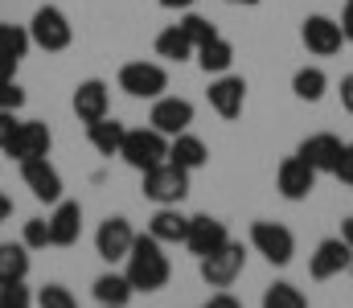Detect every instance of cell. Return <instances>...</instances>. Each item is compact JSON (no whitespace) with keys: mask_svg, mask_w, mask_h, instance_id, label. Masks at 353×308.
<instances>
[{"mask_svg":"<svg viewBox=\"0 0 353 308\" xmlns=\"http://www.w3.org/2000/svg\"><path fill=\"white\" fill-rule=\"evenodd\" d=\"M115 83L132 99H161L169 91V70L161 62H123Z\"/></svg>","mask_w":353,"mask_h":308,"instance_id":"cell-4","label":"cell"},{"mask_svg":"<svg viewBox=\"0 0 353 308\" xmlns=\"http://www.w3.org/2000/svg\"><path fill=\"white\" fill-rule=\"evenodd\" d=\"M251 247L263 255L271 267H288L296 259V234L283 222H255L251 226Z\"/></svg>","mask_w":353,"mask_h":308,"instance_id":"cell-7","label":"cell"},{"mask_svg":"<svg viewBox=\"0 0 353 308\" xmlns=\"http://www.w3.org/2000/svg\"><path fill=\"white\" fill-rule=\"evenodd\" d=\"M226 243H230L226 222H218V218H210V214H193V218H189V234H185L189 255L205 259V255H214V251L226 247Z\"/></svg>","mask_w":353,"mask_h":308,"instance_id":"cell-14","label":"cell"},{"mask_svg":"<svg viewBox=\"0 0 353 308\" xmlns=\"http://www.w3.org/2000/svg\"><path fill=\"white\" fill-rule=\"evenodd\" d=\"M226 4H247V8H255L259 0H226Z\"/></svg>","mask_w":353,"mask_h":308,"instance_id":"cell-44","label":"cell"},{"mask_svg":"<svg viewBox=\"0 0 353 308\" xmlns=\"http://www.w3.org/2000/svg\"><path fill=\"white\" fill-rule=\"evenodd\" d=\"M8 79H17V58L0 54V83H8Z\"/></svg>","mask_w":353,"mask_h":308,"instance_id":"cell-39","label":"cell"},{"mask_svg":"<svg viewBox=\"0 0 353 308\" xmlns=\"http://www.w3.org/2000/svg\"><path fill=\"white\" fill-rule=\"evenodd\" d=\"M353 267V247L337 234V238H325V243H316V251H312V259H308V276L316 280V284H325V280H337L341 271H350Z\"/></svg>","mask_w":353,"mask_h":308,"instance_id":"cell-12","label":"cell"},{"mask_svg":"<svg viewBox=\"0 0 353 308\" xmlns=\"http://www.w3.org/2000/svg\"><path fill=\"white\" fill-rule=\"evenodd\" d=\"M333 177H341L345 185H353V144H345V152H341V161H337V173Z\"/></svg>","mask_w":353,"mask_h":308,"instance_id":"cell-36","label":"cell"},{"mask_svg":"<svg viewBox=\"0 0 353 308\" xmlns=\"http://www.w3.org/2000/svg\"><path fill=\"white\" fill-rule=\"evenodd\" d=\"M148 123H152L161 136L173 140V136H181V132H189V123H193V103L176 99V95H161V99H152Z\"/></svg>","mask_w":353,"mask_h":308,"instance_id":"cell-15","label":"cell"},{"mask_svg":"<svg viewBox=\"0 0 353 308\" xmlns=\"http://www.w3.org/2000/svg\"><path fill=\"white\" fill-rule=\"evenodd\" d=\"M193 54H197V45L185 37L181 25H169V29L157 33V58H165V62H189Z\"/></svg>","mask_w":353,"mask_h":308,"instance_id":"cell-26","label":"cell"},{"mask_svg":"<svg viewBox=\"0 0 353 308\" xmlns=\"http://www.w3.org/2000/svg\"><path fill=\"white\" fill-rule=\"evenodd\" d=\"M37 308H79V296L66 284H46L37 292Z\"/></svg>","mask_w":353,"mask_h":308,"instance_id":"cell-31","label":"cell"},{"mask_svg":"<svg viewBox=\"0 0 353 308\" xmlns=\"http://www.w3.org/2000/svg\"><path fill=\"white\" fill-rule=\"evenodd\" d=\"M201 308H243V300H239V296H230L226 288H218V292H214V296H210Z\"/></svg>","mask_w":353,"mask_h":308,"instance_id":"cell-35","label":"cell"},{"mask_svg":"<svg viewBox=\"0 0 353 308\" xmlns=\"http://www.w3.org/2000/svg\"><path fill=\"white\" fill-rule=\"evenodd\" d=\"M205 99H210V107H214L222 119H239L243 107H247V83H243L239 74H214Z\"/></svg>","mask_w":353,"mask_h":308,"instance_id":"cell-16","label":"cell"},{"mask_svg":"<svg viewBox=\"0 0 353 308\" xmlns=\"http://www.w3.org/2000/svg\"><path fill=\"white\" fill-rule=\"evenodd\" d=\"M8 218H12V198L0 194V222H8Z\"/></svg>","mask_w":353,"mask_h":308,"instance_id":"cell-42","label":"cell"},{"mask_svg":"<svg viewBox=\"0 0 353 308\" xmlns=\"http://www.w3.org/2000/svg\"><path fill=\"white\" fill-rule=\"evenodd\" d=\"M341 238L353 247V218H341Z\"/></svg>","mask_w":353,"mask_h":308,"instance_id":"cell-43","label":"cell"},{"mask_svg":"<svg viewBox=\"0 0 353 308\" xmlns=\"http://www.w3.org/2000/svg\"><path fill=\"white\" fill-rule=\"evenodd\" d=\"M325 91H329V74H325L321 66H300V70L292 74V95L300 103H321Z\"/></svg>","mask_w":353,"mask_h":308,"instance_id":"cell-25","label":"cell"},{"mask_svg":"<svg viewBox=\"0 0 353 308\" xmlns=\"http://www.w3.org/2000/svg\"><path fill=\"white\" fill-rule=\"evenodd\" d=\"M176 25L185 29V37H189L193 45H201V41H210V37H218V25H214V21H205L201 12H185V17H181Z\"/></svg>","mask_w":353,"mask_h":308,"instance_id":"cell-30","label":"cell"},{"mask_svg":"<svg viewBox=\"0 0 353 308\" xmlns=\"http://www.w3.org/2000/svg\"><path fill=\"white\" fill-rule=\"evenodd\" d=\"M21 119H17V111H0V148H4V140L12 136V127H17Z\"/></svg>","mask_w":353,"mask_h":308,"instance_id":"cell-37","label":"cell"},{"mask_svg":"<svg viewBox=\"0 0 353 308\" xmlns=\"http://www.w3.org/2000/svg\"><path fill=\"white\" fill-rule=\"evenodd\" d=\"M21 243H25L29 251L54 247V238H50V218H29V222H25V230H21Z\"/></svg>","mask_w":353,"mask_h":308,"instance_id":"cell-32","label":"cell"},{"mask_svg":"<svg viewBox=\"0 0 353 308\" xmlns=\"http://www.w3.org/2000/svg\"><path fill=\"white\" fill-rule=\"evenodd\" d=\"M316 169L304 161V156H288L279 169H275V189H279V198L283 202H304L312 189H316Z\"/></svg>","mask_w":353,"mask_h":308,"instance_id":"cell-13","label":"cell"},{"mask_svg":"<svg viewBox=\"0 0 353 308\" xmlns=\"http://www.w3.org/2000/svg\"><path fill=\"white\" fill-rule=\"evenodd\" d=\"M148 234H152L157 243H165V247L185 243V234H189V218H185L176 205H157V214L148 218Z\"/></svg>","mask_w":353,"mask_h":308,"instance_id":"cell-21","label":"cell"},{"mask_svg":"<svg viewBox=\"0 0 353 308\" xmlns=\"http://www.w3.org/2000/svg\"><path fill=\"white\" fill-rule=\"evenodd\" d=\"M21 107H25V91H21V83H17V79L0 83V111H21Z\"/></svg>","mask_w":353,"mask_h":308,"instance_id":"cell-34","label":"cell"},{"mask_svg":"<svg viewBox=\"0 0 353 308\" xmlns=\"http://www.w3.org/2000/svg\"><path fill=\"white\" fill-rule=\"evenodd\" d=\"M29 45H33V37H29V25H8V21H0V54H8V58H25L29 54Z\"/></svg>","mask_w":353,"mask_h":308,"instance_id":"cell-29","label":"cell"},{"mask_svg":"<svg viewBox=\"0 0 353 308\" xmlns=\"http://www.w3.org/2000/svg\"><path fill=\"white\" fill-rule=\"evenodd\" d=\"M99 308H107V305H99Z\"/></svg>","mask_w":353,"mask_h":308,"instance_id":"cell-46","label":"cell"},{"mask_svg":"<svg viewBox=\"0 0 353 308\" xmlns=\"http://www.w3.org/2000/svg\"><path fill=\"white\" fill-rule=\"evenodd\" d=\"M197 0H161V8H176V12H189Z\"/></svg>","mask_w":353,"mask_h":308,"instance_id":"cell-41","label":"cell"},{"mask_svg":"<svg viewBox=\"0 0 353 308\" xmlns=\"http://www.w3.org/2000/svg\"><path fill=\"white\" fill-rule=\"evenodd\" d=\"M193 58H197V66H201L205 74H226V70L234 66V45H230V41H226V37L218 33V37L201 41Z\"/></svg>","mask_w":353,"mask_h":308,"instance_id":"cell-24","label":"cell"},{"mask_svg":"<svg viewBox=\"0 0 353 308\" xmlns=\"http://www.w3.org/2000/svg\"><path fill=\"white\" fill-rule=\"evenodd\" d=\"M341 152H345V144H341L333 132H316V136H308V140L296 148V156H304L316 173H337Z\"/></svg>","mask_w":353,"mask_h":308,"instance_id":"cell-18","label":"cell"},{"mask_svg":"<svg viewBox=\"0 0 353 308\" xmlns=\"http://www.w3.org/2000/svg\"><path fill=\"white\" fill-rule=\"evenodd\" d=\"M243 267H247V247L243 243H226V247H218L214 255H205V259H197V271H201V280L210 284V288H230L239 276H243Z\"/></svg>","mask_w":353,"mask_h":308,"instance_id":"cell-6","label":"cell"},{"mask_svg":"<svg viewBox=\"0 0 353 308\" xmlns=\"http://www.w3.org/2000/svg\"><path fill=\"white\" fill-rule=\"evenodd\" d=\"M50 144H54V136H50V127L41 123V119H21L17 127H12V136L4 140V156L8 161H29V156H50Z\"/></svg>","mask_w":353,"mask_h":308,"instance_id":"cell-8","label":"cell"},{"mask_svg":"<svg viewBox=\"0 0 353 308\" xmlns=\"http://www.w3.org/2000/svg\"><path fill=\"white\" fill-rule=\"evenodd\" d=\"M119 161L136 173H148L161 161H169V136H161L152 123L148 127H128V136L119 144Z\"/></svg>","mask_w":353,"mask_h":308,"instance_id":"cell-2","label":"cell"},{"mask_svg":"<svg viewBox=\"0 0 353 308\" xmlns=\"http://www.w3.org/2000/svg\"><path fill=\"white\" fill-rule=\"evenodd\" d=\"M169 161L181 165L185 173H197V169H205V165H210V148H205V140H201V136L181 132V136L169 140Z\"/></svg>","mask_w":353,"mask_h":308,"instance_id":"cell-20","label":"cell"},{"mask_svg":"<svg viewBox=\"0 0 353 308\" xmlns=\"http://www.w3.org/2000/svg\"><path fill=\"white\" fill-rule=\"evenodd\" d=\"M341 107L353 115V74H345V79H341Z\"/></svg>","mask_w":353,"mask_h":308,"instance_id":"cell-40","label":"cell"},{"mask_svg":"<svg viewBox=\"0 0 353 308\" xmlns=\"http://www.w3.org/2000/svg\"><path fill=\"white\" fill-rule=\"evenodd\" d=\"M123 263H128L123 276L132 280L136 292H161V288L169 284V276H173V263H169V255H165V243H157L148 230L136 234V243H132V251H128Z\"/></svg>","mask_w":353,"mask_h":308,"instance_id":"cell-1","label":"cell"},{"mask_svg":"<svg viewBox=\"0 0 353 308\" xmlns=\"http://www.w3.org/2000/svg\"><path fill=\"white\" fill-rule=\"evenodd\" d=\"M21 181H25V189H29L37 202H46V205L62 202V173L50 165V156H29V161H21Z\"/></svg>","mask_w":353,"mask_h":308,"instance_id":"cell-11","label":"cell"},{"mask_svg":"<svg viewBox=\"0 0 353 308\" xmlns=\"http://www.w3.org/2000/svg\"><path fill=\"white\" fill-rule=\"evenodd\" d=\"M0 308H33V292L25 288V280L0 284Z\"/></svg>","mask_w":353,"mask_h":308,"instance_id":"cell-33","label":"cell"},{"mask_svg":"<svg viewBox=\"0 0 353 308\" xmlns=\"http://www.w3.org/2000/svg\"><path fill=\"white\" fill-rule=\"evenodd\" d=\"M185 194H189V173L173 161H161L157 169L144 173V198L152 205H181Z\"/></svg>","mask_w":353,"mask_h":308,"instance_id":"cell-5","label":"cell"},{"mask_svg":"<svg viewBox=\"0 0 353 308\" xmlns=\"http://www.w3.org/2000/svg\"><path fill=\"white\" fill-rule=\"evenodd\" d=\"M341 33H345V41H353V0H345V8H341Z\"/></svg>","mask_w":353,"mask_h":308,"instance_id":"cell-38","label":"cell"},{"mask_svg":"<svg viewBox=\"0 0 353 308\" xmlns=\"http://www.w3.org/2000/svg\"><path fill=\"white\" fill-rule=\"evenodd\" d=\"M300 41H304L308 54L333 58V54H341L345 33H341V21H333V17H325V12H312V17H304V25H300Z\"/></svg>","mask_w":353,"mask_h":308,"instance_id":"cell-9","label":"cell"},{"mask_svg":"<svg viewBox=\"0 0 353 308\" xmlns=\"http://www.w3.org/2000/svg\"><path fill=\"white\" fill-rule=\"evenodd\" d=\"M70 107H74V115H79L83 123H94V119L111 115V87H107L103 79H87V83L74 87Z\"/></svg>","mask_w":353,"mask_h":308,"instance_id":"cell-17","label":"cell"},{"mask_svg":"<svg viewBox=\"0 0 353 308\" xmlns=\"http://www.w3.org/2000/svg\"><path fill=\"white\" fill-rule=\"evenodd\" d=\"M90 292H94V300L107 308H128V300L136 296V288H132V280L123 276V271H103L94 284H90Z\"/></svg>","mask_w":353,"mask_h":308,"instance_id":"cell-23","label":"cell"},{"mask_svg":"<svg viewBox=\"0 0 353 308\" xmlns=\"http://www.w3.org/2000/svg\"><path fill=\"white\" fill-rule=\"evenodd\" d=\"M29 276V247L25 243H0V284H17Z\"/></svg>","mask_w":353,"mask_h":308,"instance_id":"cell-27","label":"cell"},{"mask_svg":"<svg viewBox=\"0 0 353 308\" xmlns=\"http://www.w3.org/2000/svg\"><path fill=\"white\" fill-rule=\"evenodd\" d=\"M259 308H308V296H304L296 284L275 280V284H267V288H263V300H259Z\"/></svg>","mask_w":353,"mask_h":308,"instance_id":"cell-28","label":"cell"},{"mask_svg":"<svg viewBox=\"0 0 353 308\" xmlns=\"http://www.w3.org/2000/svg\"><path fill=\"white\" fill-rule=\"evenodd\" d=\"M350 276H353V267H350Z\"/></svg>","mask_w":353,"mask_h":308,"instance_id":"cell-45","label":"cell"},{"mask_svg":"<svg viewBox=\"0 0 353 308\" xmlns=\"http://www.w3.org/2000/svg\"><path fill=\"white\" fill-rule=\"evenodd\" d=\"M123 136H128V123H119L115 115H103V119L87 123V140H90V148H94L99 156H119Z\"/></svg>","mask_w":353,"mask_h":308,"instance_id":"cell-22","label":"cell"},{"mask_svg":"<svg viewBox=\"0 0 353 308\" xmlns=\"http://www.w3.org/2000/svg\"><path fill=\"white\" fill-rule=\"evenodd\" d=\"M29 37H33L37 50L62 54V50H70V41H74V25H70V17H66L58 4H41V8L33 12V21H29Z\"/></svg>","mask_w":353,"mask_h":308,"instance_id":"cell-3","label":"cell"},{"mask_svg":"<svg viewBox=\"0 0 353 308\" xmlns=\"http://www.w3.org/2000/svg\"><path fill=\"white\" fill-rule=\"evenodd\" d=\"M132 243H136V230H132V222L123 214L103 218L99 230H94V251H99L103 263H123L128 251H132Z\"/></svg>","mask_w":353,"mask_h":308,"instance_id":"cell-10","label":"cell"},{"mask_svg":"<svg viewBox=\"0 0 353 308\" xmlns=\"http://www.w3.org/2000/svg\"><path fill=\"white\" fill-rule=\"evenodd\" d=\"M83 234V205L79 202H58L50 214V238L54 247H74Z\"/></svg>","mask_w":353,"mask_h":308,"instance_id":"cell-19","label":"cell"}]
</instances>
